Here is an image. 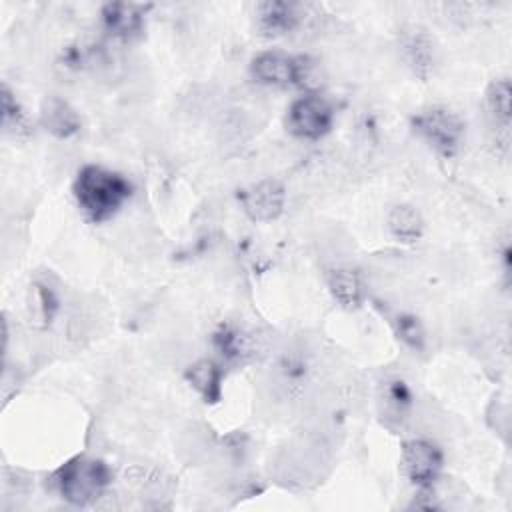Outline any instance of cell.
Wrapping results in <instances>:
<instances>
[{"label":"cell","instance_id":"5","mask_svg":"<svg viewBox=\"0 0 512 512\" xmlns=\"http://www.w3.org/2000/svg\"><path fill=\"white\" fill-rule=\"evenodd\" d=\"M442 462H444L442 450L430 440L412 438L402 444V452H400L402 472L420 490H428L436 482L442 470Z\"/></svg>","mask_w":512,"mask_h":512},{"label":"cell","instance_id":"15","mask_svg":"<svg viewBox=\"0 0 512 512\" xmlns=\"http://www.w3.org/2000/svg\"><path fill=\"white\" fill-rule=\"evenodd\" d=\"M510 96L512 88L506 76L492 80L486 88V110L494 126H498V130H502L504 134H508L510 126Z\"/></svg>","mask_w":512,"mask_h":512},{"label":"cell","instance_id":"3","mask_svg":"<svg viewBox=\"0 0 512 512\" xmlns=\"http://www.w3.org/2000/svg\"><path fill=\"white\" fill-rule=\"evenodd\" d=\"M412 128L420 138H424L436 152L444 156L456 154L466 134L464 120L454 110L444 106L420 110L412 118Z\"/></svg>","mask_w":512,"mask_h":512},{"label":"cell","instance_id":"14","mask_svg":"<svg viewBox=\"0 0 512 512\" xmlns=\"http://www.w3.org/2000/svg\"><path fill=\"white\" fill-rule=\"evenodd\" d=\"M390 234L404 244H412L424 234V218L412 204H398L388 214Z\"/></svg>","mask_w":512,"mask_h":512},{"label":"cell","instance_id":"7","mask_svg":"<svg viewBox=\"0 0 512 512\" xmlns=\"http://www.w3.org/2000/svg\"><path fill=\"white\" fill-rule=\"evenodd\" d=\"M246 216L254 222L276 220L286 204V190L278 180H260L240 194Z\"/></svg>","mask_w":512,"mask_h":512},{"label":"cell","instance_id":"6","mask_svg":"<svg viewBox=\"0 0 512 512\" xmlns=\"http://www.w3.org/2000/svg\"><path fill=\"white\" fill-rule=\"evenodd\" d=\"M250 74L256 82L274 86V88H288L296 86L304 80V60L284 54V52H262L252 58Z\"/></svg>","mask_w":512,"mask_h":512},{"label":"cell","instance_id":"10","mask_svg":"<svg viewBox=\"0 0 512 512\" xmlns=\"http://www.w3.org/2000/svg\"><path fill=\"white\" fill-rule=\"evenodd\" d=\"M256 18H258V28L266 36H282L298 26L300 12L296 4L272 0V2H260L256 6Z\"/></svg>","mask_w":512,"mask_h":512},{"label":"cell","instance_id":"11","mask_svg":"<svg viewBox=\"0 0 512 512\" xmlns=\"http://www.w3.org/2000/svg\"><path fill=\"white\" fill-rule=\"evenodd\" d=\"M40 122L56 138H72L80 132V126H82L76 110L60 98H48L44 102L40 112Z\"/></svg>","mask_w":512,"mask_h":512},{"label":"cell","instance_id":"16","mask_svg":"<svg viewBox=\"0 0 512 512\" xmlns=\"http://www.w3.org/2000/svg\"><path fill=\"white\" fill-rule=\"evenodd\" d=\"M2 124L4 130L14 136L28 134V118L6 84L2 86Z\"/></svg>","mask_w":512,"mask_h":512},{"label":"cell","instance_id":"9","mask_svg":"<svg viewBox=\"0 0 512 512\" xmlns=\"http://www.w3.org/2000/svg\"><path fill=\"white\" fill-rule=\"evenodd\" d=\"M402 50L408 66L420 78H428L434 70L436 48L430 34L422 28H412L402 36Z\"/></svg>","mask_w":512,"mask_h":512},{"label":"cell","instance_id":"17","mask_svg":"<svg viewBox=\"0 0 512 512\" xmlns=\"http://www.w3.org/2000/svg\"><path fill=\"white\" fill-rule=\"evenodd\" d=\"M214 346L226 360H240L246 354V340L234 328H220L214 334Z\"/></svg>","mask_w":512,"mask_h":512},{"label":"cell","instance_id":"1","mask_svg":"<svg viewBox=\"0 0 512 512\" xmlns=\"http://www.w3.org/2000/svg\"><path fill=\"white\" fill-rule=\"evenodd\" d=\"M72 194L80 210L92 222H104L112 218L132 196V184L120 172L98 164H86L74 178Z\"/></svg>","mask_w":512,"mask_h":512},{"label":"cell","instance_id":"18","mask_svg":"<svg viewBox=\"0 0 512 512\" xmlns=\"http://www.w3.org/2000/svg\"><path fill=\"white\" fill-rule=\"evenodd\" d=\"M396 328H398V338L402 342H406L410 348L420 350L424 346V330H422L418 318H414L410 314H402V316H398Z\"/></svg>","mask_w":512,"mask_h":512},{"label":"cell","instance_id":"19","mask_svg":"<svg viewBox=\"0 0 512 512\" xmlns=\"http://www.w3.org/2000/svg\"><path fill=\"white\" fill-rule=\"evenodd\" d=\"M384 400H386V406L390 410H394L396 414H402L410 406V402H412V392L406 386V382L392 380L384 388Z\"/></svg>","mask_w":512,"mask_h":512},{"label":"cell","instance_id":"2","mask_svg":"<svg viewBox=\"0 0 512 512\" xmlns=\"http://www.w3.org/2000/svg\"><path fill=\"white\" fill-rule=\"evenodd\" d=\"M112 472L104 460L74 456L54 472L60 496L72 506H88L110 486Z\"/></svg>","mask_w":512,"mask_h":512},{"label":"cell","instance_id":"12","mask_svg":"<svg viewBox=\"0 0 512 512\" xmlns=\"http://www.w3.org/2000/svg\"><path fill=\"white\" fill-rule=\"evenodd\" d=\"M328 290L332 298L344 308H358L364 300V284L356 270L334 268L328 274Z\"/></svg>","mask_w":512,"mask_h":512},{"label":"cell","instance_id":"4","mask_svg":"<svg viewBox=\"0 0 512 512\" xmlns=\"http://www.w3.org/2000/svg\"><path fill=\"white\" fill-rule=\"evenodd\" d=\"M334 124V110L330 102L316 94L306 92L304 96L296 98L286 116L288 130L302 140H320L332 130Z\"/></svg>","mask_w":512,"mask_h":512},{"label":"cell","instance_id":"13","mask_svg":"<svg viewBox=\"0 0 512 512\" xmlns=\"http://www.w3.org/2000/svg\"><path fill=\"white\" fill-rule=\"evenodd\" d=\"M190 386L204 398V402H218L222 396V368L212 360H198L186 372Z\"/></svg>","mask_w":512,"mask_h":512},{"label":"cell","instance_id":"8","mask_svg":"<svg viewBox=\"0 0 512 512\" xmlns=\"http://www.w3.org/2000/svg\"><path fill=\"white\" fill-rule=\"evenodd\" d=\"M102 22L112 36L130 40L144 28V6L128 2L106 4L102 8Z\"/></svg>","mask_w":512,"mask_h":512}]
</instances>
